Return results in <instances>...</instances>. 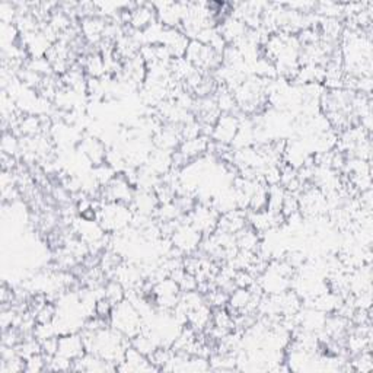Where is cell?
<instances>
[{"mask_svg": "<svg viewBox=\"0 0 373 373\" xmlns=\"http://www.w3.org/2000/svg\"><path fill=\"white\" fill-rule=\"evenodd\" d=\"M97 221L106 233H120L132 226L133 210L130 205L102 201L97 210Z\"/></svg>", "mask_w": 373, "mask_h": 373, "instance_id": "obj_1", "label": "cell"}, {"mask_svg": "<svg viewBox=\"0 0 373 373\" xmlns=\"http://www.w3.org/2000/svg\"><path fill=\"white\" fill-rule=\"evenodd\" d=\"M108 324L129 340L136 337L138 333H142L143 328L142 317H140L136 306L127 299H124L113 308Z\"/></svg>", "mask_w": 373, "mask_h": 373, "instance_id": "obj_2", "label": "cell"}, {"mask_svg": "<svg viewBox=\"0 0 373 373\" xmlns=\"http://www.w3.org/2000/svg\"><path fill=\"white\" fill-rule=\"evenodd\" d=\"M186 216L178 222L175 230L170 235V242L178 253H181L184 257L196 254L200 250V244L203 241V235L189 222H184Z\"/></svg>", "mask_w": 373, "mask_h": 373, "instance_id": "obj_3", "label": "cell"}, {"mask_svg": "<svg viewBox=\"0 0 373 373\" xmlns=\"http://www.w3.org/2000/svg\"><path fill=\"white\" fill-rule=\"evenodd\" d=\"M186 221H189L203 237H209L217 229V223H219L221 214L212 205L197 203L196 207L185 214Z\"/></svg>", "mask_w": 373, "mask_h": 373, "instance_id": "obj_4", "label": "cell"}, {"mask_svg": "<svg viewBox=\"0 0 373 373\" xmlns=\"http://www.w3.org/2000/svg\"><path fill=\"white\" fill-rule=\"evenodd\" d=\"M134 194V186L122 174H117L110 182L101 189L102 201H116V203L130 205Z\"/></svg>", "mask_w": 373, "mask_h": 373, "instance_id": "obj_5", "label": "cell"}, {"mask_svg": "<svg viewBox=\"0 0 373 373\" xmlns=\"http://www.w3.org/2000/svg\"><path fill=\"white\" fill-rule=\"evenodd\" d=\"M238 129H239V116L237 113L222 114L213 126V132L210 136L212 142L230 146L233 137L238 133Z\"/></svg>", "mask_w": 373, "mask_h": 373, "instance_id": "obj_6", "label": "cell"}, {"mask_svg": "<svg viewBox=\"0 0 373 373\" xmlns=\"http://www.w3.org/2000/svg\"><path fill=\"white\" fill-rule=\"evenodd\" d=\"M76 148H77V152H79L82 157H85V159H88V162L92 166L105 164L108 148L100 137L85 133Z\"/></svg>", "mask_w": 373, "mask_h": 373, "instance_id": "obj_7", "label": "cell"}, {"mask_svg": "<svg viewBox=\"0 0 373 373\" xmlns=\"http://www.w3.org/2000/svg\"><path fill=\"white\" fill-rule=\"evenodd\" d=\"M157 10L158 22L166 28H180L186 10V3L184 2H158L153 3Z\"/></svg>", "mask_w": 373, "mask_h": 373, "instance_id": "obj_8", "label": "cell"}, {"mask_svg": "<svg viewBox=\"0 0 373 373\" xmlns=\"http://www.w3.org/2000/svg\"><path fill=\"white\" fill-rule=\"evenodd\" d=\"M190 44V38L186 37L180 28H164L159 45H164L168 49L174 58H180L185 56L186 47Z\"/></svg>", "mask_w": 373, "mask_h": 373, "instance_id": "obj_9", "label": "cell"}, {"mask_svg": "<svg viewBox=\"0 0 373 373\" xmlns=\"http://www.w3.org/2000/svg\"><path fill=\"white\" fill-rule=\"evenodd\" d=\"M130 9V21L129 28L136 31H143L150 26L153 22H157V10H154L153 3H133L129 5Z\"/></svg>", "mask_w": 373, "mask_h": 373, "instance_id": "obj_10", "label": "cell"}, {"mask_svg": "<svg viewBox=\"0 0 373 373\" xmlns=\"http://www.w3.org/2000/svg\"><path fill=\"white\" fill-rule=\"evenodd\" d=\"M105 28L106 19L100 17V15H92V17L82 18L79 24L82 38L90 45H98L102 41Z\"/></svg>", "mask_w": 373, "mask_h": 373, "instance_id": "obj_11", "label": "cell"}, {"mask_svg": "<svg viewBox=\"0 0 373 373\" xmlns=\"http://www.w3.org/2000/svg\"><path fill=\"white\" fill-rule=\"evenodd\" d=\"M86 353L85 343L82 334L79 333H72V334H65L58 337V350L57 354L66 357L69 360H76L82 357Z\"/></svg>", "mask_w": 373, "mask_h": 373, "instance_id": "obj_12", "label": "cell"}, {"mask_svg": "<svg viewBox=\"0 0 373 373\" xmlns=\"http://www.w3.org/2000/svg\"><path fill=\"white\" fill-rule=\"evenodd\" d=\"M130 207H132L134 214L154 217V213H157V210L159 207V201H158V197H157V194H154V191L134 189V194H133Z\"/></svg>", "mask_w": 373, "mask_h": 373, "instance_id": "obj_13", "label": "cell"}, {"mask_svg": "<svg viewBox=\"0 0 373 373\" xmlns=\"http://www.w3.org/2000/svg\"><path fill=\"white\" fill-rule=\"evenodd\" d=\"M217 31H219L221 35L225 38L228 45H235L248 34V26L241 19L228 15V17H225L222 22L217 25Z\"/></svg>", "mask_w": 373, "mask_h": 373, "instance_id": "obj_14", "label": "cell"}, {"mask_svg": "<svg viewBox=\"0 0 373 373\" xmlns=\"http://www.w3.org/2000/svg\"><path fill=\"white\" fill-rule=\"evenodd\" d=\"M117 370L120 372H152L158 370L150 362L148 356L137 351L134 347H129L124 354L122 362L117 366Z\"/></svg>", "mask_w": 373, "mask_h": 373, "instance_id": "obj_15", "label": "cell"}, {"mask_svg": "<svg viewBox=\"0 0 373 373\" xmlns=\"http://www.w3.org/2000/svg\"><path fill=\"white\" fill-rule=\"evenodd\" d=\"M145 165L152 169L154 174L164 177L174 168V152L153 148Z\"/></svg>", "mask_w": 373, "mask_h": 373, "instance_id": "obj_16", "label": "cell"}, {"mask_svg": "<svg viewBox=\"0 0 373 373\" xmlns=\"http://www.w3.org/2000/svg\"><path fill=\"white\" fill-rule=\"evenodd\" d=\"M248 226V214L246 210H230L228 213L221 214L219 223H217V230L232 233V235H237L238 232H241L244 228Z\"/></svg>", "mask_w": 373, "mask_h": 373, "instance_id": "obj_17", "label": "cell"}, {"mask_svg": "<svg viewBox=\"0 0 373 373\" xmlns=\"http://www.w3.org/2000/svg\"><path fill=\"white\" fill-rule=\"evenodd\" d=\"M213 318V309L206 303L200 305L189 312V318H186V325L197 333H206V330L212 325Z\"/></svg>", "mask_w": 373, "mask_h": 373, "instance_id": "obj_18", "label": "cell"}, {"mask_svg": "<svg viewBox=\"0 0 373 373\" xmlns=\"http://www.w3.org/2000/svg\"><path fill=\"white\" fill-rule=\"evenodd\" d=\"M81 66L84 68L88 77H95V79H102L106 76V66L101 53L92 51L84 56V60L81 61Z\"/></svg>", "mask_w": 373, "mask_h": 373, "instance_id": "obj_19", "label": "cell"}, {"mask_svg": "<svg viewBox=\"0 0 373 373\" xmlns=\"http://www.w3.org/2000/svg\"><path fill=\"white\" fill-rule=\"evenodd\" d=\"M237 246L239 251H248V253H258L261 246V235L254 230L250 225L244 228L237 235Z\"/></svg>", "mask_w": 373, "mask_h": 373, "instance_id": "obj_20", "label": "cell"}, {"mask_svg": "<svg viewBox=\"0 0 373 373\" xmlns=\"http://www.w3.org/2000/svg\"><path fill=\"white\" fill-rule=\"evenodd\" d=\"M169 69H170V74H173L174 79L181 82V84H184L197 70L185 57L173 58V61H170Z\"/></svg>", "mask_w": 373, "mask_h": 373, "instance_id": "obj_21", "label": "cell"}, {"mask_svg": "<svg viewBox=\"0 0 373 373\" xmlns=\"http://www.w3.org/2000/svg\"><path fill=\"white\" fill-rule=\"evenodd\" d=\"M104 298L106 301H110L114 306L118 305L120 302H122L126 299V289L121 283H118L117 280L110 278L108 282H105V294Z\"/></svg>", "mask_w": 373, "mask_h": 373, "instance_id": "obj_22", "label": "cell"}, {"mask_svg": "<svg viewBox=\"0 0 373 373\" xmlns=\"http://www.w3.org/2000/svg\"><path fill=\"white\" fill-rule=\"evenodd\" d=\"M229 294L226 290L221 289V287H212L207 293H205V298L207 305L212 309H221V308H226L228 302H229Z\"/></svg>", "mask_w": 373, "mask_h": 373, "instance_id": "obj_23", "label": "cell"}, {"mask_svg": "<svg viewBox=\"0 0 373 373\" xmlns=\"http://www.w3.org/2000/svg\"><path fill=\"white\" fill-rule=\"evenodd\" d=\"M0 149H2V153H6V154H10V157H19L21 153V137H18L15 133L12 132H3V136H2V146H0Z\"/></svg>", "mask_w": 373, "mask_h": 373, "instance_id": "obj_24", "label": "cell"}, {"mask_svg": "<svg viewBox=\"0 0 373 373\" xmlns=\"http://www.w3.org/2000/svg\"><path fill=\"white\" fill-rule=\"evenodd\" d=\"M349 363H350L351 370H354V372L367 373V372L373 370V359H372L370 350L353 356L351 362H349Z\"/></svg>", "mask_w": 373, "mask_h": 373, "instance_id": "obj_25", "label": "cell"}, {"mask_svg": "<svg viewBox=\"0 0 373 373\" xmlns=\"http://www.w3.org/2000/svg\"><path fill=\"white\" fill-rule=\"evenodd\" d=\"M298 213H301L299 212V198H298V196L286 193V197H285L283 205H282L283 217L287 221L289 217L298 214Z\"/></svg>", "mask_w": 373, "mask_h": 373, "instance_id": "obj_26", "label": "cell"}, {"mask_svg": "<svg viewBox=\"0 0 373 373\" xmlns=\"http://www.w3.org/2000/svg\"><path fill=\"white\" fill-rule=\"evenodd\" d=\"M17 18H18L17 3L10 2L0 3V21H2V24H15Z\"/></svg>", "mask_w": 373, "mask_h": 373, "instance_id": "obj_27", "label": "cell"}, {"mask_svg": "<svg viewBox=\"0 0 373 373\" xmlns=\"http://www.w3.org/2000/svg\"><path fill=\"white\" fill-rule=\"evenodd\" d=\"M47 369V357L42 353L31 356L29 359L25 360V372L37 373Z\"/></svg>", "mask_w": 373, "mask_h": 373, "instance_id": "obj_28", "label": "cell"}, {"mask_svg": "<svg viewBox=\"0 0 373 373\" xmlns=\"http://www.w3.org/2000/svg\"><path fill=\"white\" fill-rule=\"evenodd\" d=\"M257 277L246 271V270H238L235 273V277H233V283H235V287H241V289H250L254 283H255Z\"/></svg>", "mask_w": 373, "mask_h": 373, "instance_id": "obj_29", "label": "cell"}, {"mask_svg": "<svg viewBox=\"0 0 373 373\" xmlns=\"http://www.w3.org/2000/svg\"><path fill=\"white\" fill-rule=\"evenodd\" d=\"M113 308H114V305L110 301H106L105 298H101V299L97 301L95 315L108 321V319H110L111 312H113Z\"/></svg>", "mask_w": 373, "mask_h": 373, "instance_id": "obj_30", "label": "cell"}]
</instances>
